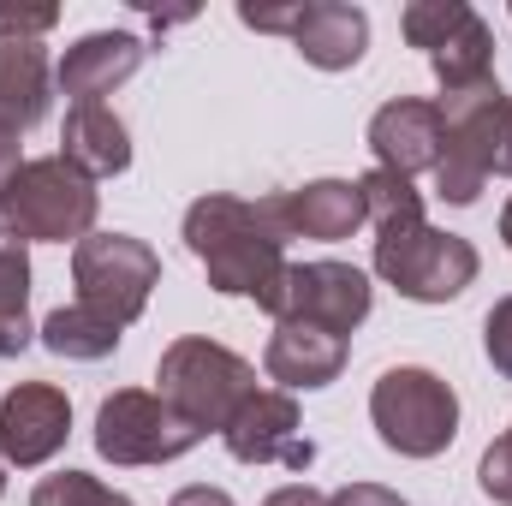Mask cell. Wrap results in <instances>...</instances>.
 Returning <instances> with one entry per match:
<instances>
[{
	"mask_svg": "<svg viewBox=\"0 0 512 506\" xmlns=\"http://www.w3.org/2000/svg\"><path fill=\"white\" fill-rule=\"evenodd\" d=\"M477 245L459 233L429 227L423 215L376 227V274L411 304H447L477 280Z\"/></svg>",
	"mask_w": 512,
	"mask_h": 506,
	"instance_id": "5b68a950",
	"label": "cell"
},
{
	"mask_svg": "<svg viewBox=\"0 0 512 506\" xmlns=\"http://www.w3.org/2000/svg\"><path fill=\"white\" fill-rule=\"evenodd\" d=\"M102 191L96 179H84L66 155H36L24 161L6 191H0V227L18 233L24 245H84L96 227Z\"/></svg>",
	"mask_w": 512,
	"mask_h": 506,
	"instance_id": "3957f363",
	"label": "cell"
},
{
	"mask_svg": "<svg viewBox=\"0 0 512 506\" xmlns=\"http://www.w3.org/2000/svg\"><path fill=\"white\" fill-rule=\"evenodd\" d=\"M262 506H328V495L310 489V483H286V489H274Z\"/></svg>",
	"mask_w": 512,
	"mask_h": 506,
	"instance_id": "f1b7e54d",
	"label": "cell"
},
{
	"mask_svg": "<svg viewBox=\"0 0 512 506\" xmlns=\"http://www.w3.org/2000/svg\"><path fill=\"white\" fill-rule=\"evenodd\" d=\"M370 221L358 179H310L304 191H286V233L292 239H322L340 245Z\"/></svg>",
	"mask_w": 512,
	"mask_h": 506,
	"instance_id": "2e32d148",
	"label": "cell"
},
{
	"mask_svg": "<svg viewBox=\"0 0 512 506\" xmlns=\"http://www.w3.org/2000/svg\"><path fill=\"white\" fill-rule=\"evenodd\" d=\"M239 18L251 30H268V36H292L298 18H304V0H292V6H239Z\"/></svg>",
	"mask_w": 512,
	"mask_h": 506,
	"instance_id": "4316f807",
	"label": "cell"
},
{
	"mask_svg": "<svg viewBox=\"0 0 512 506\" xmlns=\"http://www.w3.org/2000/svg\"><path fill=\"white\" fill-rule=\"evenodd\" d=\"M167 506H239V501H233L227 489H209V483H191V489H179V495H173Z\"/></svg>",
	"mask_w": 512,
	"mask_h": 506,
	"instance_id": "f546056e",
	"label": "cell"
},
{
	"mask_svg": "<svg viewBox=\"0 0 512 506\" xmlns=\"http://www.w3.org/2000/svg\"><path fill=\"white\" fill-rule=\"evenodd\" d=\"M137 66H143V42H137L131 30H90V36H78V42L66 48V60L54 66V84L72 96V108H84V102L114 96Z\"/></svg>",
	"mask_w": 512,
	"mask_h": 506,
	"instance_id": "4fadbf2b",
	"label": "cell"
},
{
	"mask_svg": "<svg viewBox=\"0 0 512 506\" xmlns=\"http://www.w3.org/2000/svg\"><path fill=\"white\" fill-rule=\"evenodd\" d=\"M60 155L84 173V179H114L131 167V137L126 120L108 108V102H84L66 114V131H60Z\"/></svg>",
	"mask_w": 512,
	"mask_h": 506,
	"instance_id": "e0dca14e",
	"label": "cell"
},
{
	"mask_svg": "<svg viewBox=\"0 0 512 506\" xmlns=\"http://www.w3.org/2000/svg\"><path fill=\"white\" fill-rule=\"evenodd\" d=\"M203 441V429H191L161 393L149 387H120L102 399L96 411V453L108 465H173Z\"/></svg>",
	"mask_w": 512,
	"mask_h": 506,
	"instance_id": "ba28073f",
	"label": "cell"
},
{
	"mask_svg": "<svg viewBox=\"0 0 512 506\" xmlns=\"http://www.w3.org/2000/svg\"><path fill=\"white\" fill-rule=\"evenodd\" d=\"M483 352H489V364L512 381V298H501V304L489 310V322H483Z\"/></svg>",
	"mask_w": 512,
	"mask_h": 506,
	"instance_id": "484cf974",
	"label": "cell"
},
{
	"mask_svg": "<svg viewBox=\"0 0 512 506\" xmlns=\"http://www.w3.org/2000/svg\"><path fill=\"white\" fill-rule=\"evenodd\" d=\"M370 423L387 453L399 459H441L459 441V393L423 364H399L370 387Z\"/></svg>",
	"mask_w": 512,
	"mask_h": 506,
	"instance_id": "8992f818",
	"label": "cell"
},
{
	"mask_svg": "<svg viewBox=\"0 0 512 506\" xmlns=\"http://www.w3.org/2000/svg\"><path fill=\"white\" fill-rule=\"evenodd\" d=\"M227 453L239 465H286V471H310L316 447L298 435V399L292 393H268L256 387L251 399L239 405V417L221 429Z\"/></svg>",
	"mask_w": 512,
	"mask_h": 506,
	"instance_id": "8fae6325",
	"label": "cell"
},
{
	"mask_svg": "<svg viewBox=\"0 0 512 506\" xmlns=\"http://www.w3.org/2000/svg\"><path fill=\"white\" fill-rule=\"evenodd\" d=\"M292 48L316 72H352L370 48V18H364V6H346V0H304Z\"/></svg>",
	"mask_w": 512,
	"mask_h": 506,
	"instance_id": "9a60e30c",
	"label": "cell"
},
{
	"mask_svg": "<svg viewBox=\"0 0 512 506\" xmlns=\"http://www.w3.org/2000/svg\"><path fill=\"white\" fill-rule=\"evenodd\" d=\"M30 340V251L18 233L0 227V358H18Z\"/></svg>",
	"mask_w": 512,
	"mask_h": 506,
	"instance_id": "ffe728a7",
	"label": "cell"
},
{
	"mask_svg": "<svg viewBox=\"0 0 512 506\" xmlns=\"http://www.w3.org/2000/svg\"><path fill=\"white\" fill-rule=\"evenodd\" d=\"M501 245L512 251V197H507V209H501Z\"/></svg>",
	"mask_w": 512,
	"mask_h": 506,
	"instance_id": "1f68e13d",
	"label": "cell"
},
{
	"mask_svg": "<svg viewBox=\"0 0 512 506\" xmlns=\"http://www.w3.org/2000/svg\"><path fill=\"white\" fill-rule=\"evenodd\" d=\"M72 435V399L54 381H18L0 399V459L30 471L48 465Z\"/></svg>",
	"mask_w": 512,
	"mask_h": 506,
	"instance_id": "30bf717a",
	"label": "cell"
},
{
	"mask_svg": "<svg viewBox=\"0 0 512 506\" xmlns=\"http://www.w3.org/2000/svg\"><path fill=\"white\" fill-rule=\"evenodd\" d=\"M268 381H280V393H316L346 370V340L310 322H274L268 352H262Z\"/></svg>",
	"mask_w": 512,
	"mask_h": 506,
	"instance_id": "5bb4252c",
	"label": "cell"
},
{
	"mask_svg": "<svg viewBox=\"0 0 512 506\" xmlns=\"http://www.w3.org/2000/svg\"><path fill=\"white\" fill-rule=\"evenodd\" d=\"M441 108V161H435V197L453 209H471L495 173H512V96L501 78H483L471 90H453L435 102Z\"/></svg>",
	"mask_w": 512,
	"mask_h": 506,
	"instance_id": "7a4b0ae2",
	"label": "cell"
},
{
	"mask_svg": "<svg viewBox=\"0 0 512 506\" xmlns=\"http://www.w3.org/2000/svg\"><path fill=\"white\" fill-rule=\"evenodd\" d=\"M72 286L84 310L131 328L149 310V292L161 286V256L131 233H90L84 245H72Z\"/></svg>",
	"mask_w": 512,
	"mask_h": 506,
	"instance_id": "52a82bcc",
	"label": "cell"
},
{
	"mask_svg": "<svg viewBox=\"0 0 512 506\" xmlns=\"http://www.w3.org/2000/svg\"><path fill=\"white\" fill-rule=\"evenodd\" d=\"M465 0H411L405 6V18H399V30H405V42L411 48H423V54H435L459 24H465Z\"/></svg>",
	"mask_w": 512,
	"mask_h": 506,
	"instance_id": "7402d4cb",
	"label": "cell"
},
{
	"mask_svg": "<svg viewBox=\"0 0 512 506\" xmlns=\"http://www.w3.org/2000/svg\"><path fill=\"white\" fill-rule=\"evenodd\" d=\"M477 483H483V495L489 501H501V506H512V429L483 453V465H477Z\"/></svg>",
	"mask_w": 512,
	"mask_h": 506,
	"instance_id": "d4e9b609",
	"label": "cell"
},
{
	"mask_svg": "<svg viewBox=\"0 0 512 506\" xmlns=\"http://www.w3.org/2000/svg\"><path fill=\"white\" fill-rule=\"evenodd\" d=\"M30 506H131V501L114 495L108 483H96L90 471H54L30 489Z\"/></svg>",
	"mask_w": 512,
	"mask_h": 506,
	"instance_id": "603a6c76",
	"label": "cell"
},
{
	"mask_svg": "<svg viewBox=\"0 0 512 506\" xmlns=\"http://www.w3.org/2000/svg\"><path fill=\"white\" fill-rule=\"evenodd\" d=\"M328 506H405V501L382 483H346L340 495H328Z\"/></svg>",
	"mask_w": 512,
	"mask_h": 506,
	"instance_id": "83f0119b",
	"label": "cell"
},
{
	"mask_svg": "<svg viewBox=\"0 0 512 506\" xmlns=\"http://www.w3.org/2000/svg\"><path fill=\"white\" fill-rule=\"evenodd\" d=\"M24 167V155H18V126H6L0 120V191H6V179Z\"/></svg>",
	"mask_w": 512,
	"mask_h": 506,
	"instance_id": "4dcf8cb0",
	"label": "cell"
},
{
	"mask_svg": "<svg viewBox=\"0 0 512 506\" xmlns=\"http://www.w3.org/2000/svg\"><path fill=\"white\" fill-rule=\"evenodd\" d=\"M0 495H6V459H0Z\"/></svg>",
	"mask_w": 512,
	"mask_h": 506,
	"instance_id": "d6a6232c",
	"label": "cell"
},
{
	"mask_svg": "<svg viewBox=\"0 0 512 506\" xmlns=\"http://www.w3.org/2000/svg\"><path fill=\"white\" fill-rule=\"evenodd\" d=\"M441 143H447L441 108H435V102H417V96L382 102V108H376V120H370V149H376V167H387V173H405V179L435 173Z\"/></svg>",
	"mask_w": 512,
	"mask_h": 506,
	"instance_id": "7c38bea8",
	"label": "cell"
},
{
	"mask_svg": "<svg viewBox=\"0 0 512 506\" xmlns=\"http://www.w3.org/2000/svg\"><path fill=\"white\" fill-rule=\"evenodd\" d=\"M60 24L54 6H0V42H36Z\"/></svg>",
	"mask_w": 512,
	"mask_h": 506,
	"instance_id": "cb8c5ba5",
	"label": "cell"
},
{
	"mask_svg": "<svg viewBox=\"0 0 512 506\" xmlns=\"http://www.w3.org/2000/svg\"><path fill=\"white\" fill-rule=\"evenodd\" d=\"M120 334H126V328H114L108 316H96V310H84V304H60V310H48L42 328H36V340H42L54 358H72V364L114 358V352H120Z\"/></svg>",
	"mask_w": 512,
	"mask_h": 506,
	"instance_id": "d6986e66",
	"label": "cell"
},
{
	"mask_svg": "<svg viewBox=\"0 0 512 506\" xmlns=\"http://www.w3.org/2000/svg\"><path fill=\"white\" fill-rule=\"evenodd\" d=\"M376 304V286L364 268L352 262H292L268 316L274 322H310V328H328V334H352Z\"/></svg>",
	"mask_w": 512,
	"mask_h": 506,
	"instance_id": "9c48e42d",
	"label": "cell"
},
{
	"mask_svg": "<svg viewBox=\"0 0 512 506\" xmlns=\"http://www.w3.org/2000/svg\"><path fill=\"white\" fill-rule=\"evenodd\" d=\"M286 191L280 197H227L209 191L185 209V245L203 262L209 286L221 298H256V310L274 304L280 280H286Z\"/></svg>",
	"mask_w": 512,
	"mask_h": 506,
	"instance_id": "6da1fadb",
	"label": "cell"
},
{
	"mask_svg": "<svg viewBox=\"0 0 512 506\" xmlns=\"http://www.w3.org/2000/svg\"><path fill=\"white\" fill-rule=\"evenodd\" d=\"M429 66H435V78H441V96H453V90H471V84H483V78H495V30L477 18V12H465V24L429 54Z\"/></svg>",
	"mask_w": 512,
	"mask_h": 506,
	"instance_id": "44dd1931",
	"label": "cell"
},
{
	"mask_svg": "<svg viewBox=\"0 0 512 506\" xmlns=\"http://www.w3.org/2000/svg\"><path fill=\"white\" fill-rule=\"evenodd\" d=\"M155 381H161V399L191 423V429H227L233 417H239V405L256 393V370L239 358V352H227L221 340H203V334H185V340H173L167 352H161V364H155Z\"/></svg>",
	"mask_w": 512,
	"mask_h": 506,
	"instance_id": "277c9868",
	"label": "cell"
},
{
	"mask_svg": "<svg viewBox=\"0 0 512 506\" xmlns=\"http://www.w3.org/2000/svg\"><path fill=\"white\" fill-rule=\"evenodd\" d=\"M54 102V66L42 42H0V120L30 131Z\"/></svg>",
	"mask_w": 512,
	"mask_h": 506,
	"instance_id": "ac0fdd59",
	"label": "cell"
}]
</instances>
